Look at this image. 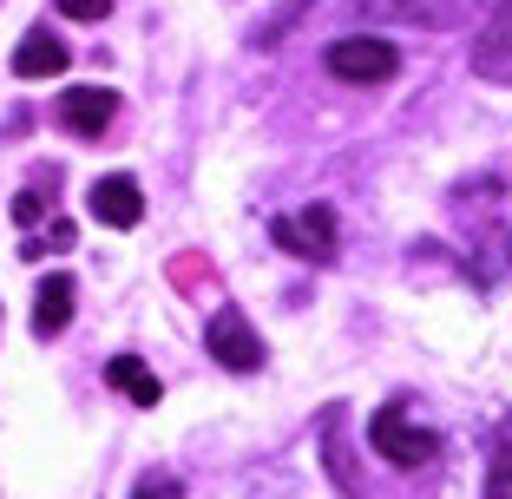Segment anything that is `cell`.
<instances>
[{"instance_id":"obj_1","label":"cell","mask_w":512,"mask_h":499,"mask_svg":"<svg viewBox=\"0 0 512 499\" xmlns=\"http://www.w3.org/2000/svg\"><path fill=\"white\" fill-rule=\"evenodd\" d=\"M368 447H375L388 467H427V460H440V434L427 421H414V414L401 408V401H388V408L368 421Z\"/></svg>"},{"instance_id":"obj_2","label":"cell","mask_w":512,"mask_h":499,"mask_svg":"<svg viewBox=\"0 0 512 499\" xmlns=\"http://www.w3.org/2000/svg\"><path fill=\"white\" fill-rule=\"evenodd\" d=\"M322 66L348 86H388L401 73V53H394V40H375V33H342L322 46Z\"/></svg>"},{"instance_id":"obj_3","label":"cell","mask_w":512,"mask_h":499,"mask_svg":"<svg viewBox=\"0 0 512 499\" xmlns=\"http://www.w3.org/2000/svg\"><path fill=\"white\" fill-rule=\"evenodd\" d=\"M270 237L302 263H335V250H342V217H335V204H309V211H296V217H276Z\"/></svg>"},{"instance_id":"obj_4","label":"cell","mask_w":512,"mask_h":499,"mask_svg":"<svg viewBox=\"0 0 512 499\" xmlns=\"http://www.w3.org/2000/svg\"><path fill=\"white\" fill-rule=\"evenodd\" d=\"M204 348H211V362L230 368V375H256V368H263V335H256L250 316H237V309H217V316L204 322Z\"/></svg>"},{"instance_id":"obj_5","label":"cell","mask_w":512,"mask_h":499,"mask_svg":"<svg viewBox=\"0 0 512 499\" xmlns=\"http://www.w3.org/2000/svg\"><path fill=\"white\" fill-rule=\"evenodd\" d=\"M53 119H60L73 138H99L112 119H119V92L112 86H73L60 106H53Z\"/></svg>"},{"instance_id":"obj_6","label":"cell","mask_w":512,"mask_h":499,"mask_svg":"<svg viewBox=\"0 0 512 499\" xmlns=\"http://www.w3.org/2000/svg\"><path fill=\"white\" fill-rule=\"evenodd\" d=\"M86 204H92V217H99L106 230H132L138 217H145V191H138L132 171H112V178H99Z\"/></svg>"},{"instance_id":"obj_7","label":"cell","mask_w":512,"mask_h":499,"mask_svg":"<svg viewBox=\"0 0 512 499\" xmlns=\"http://www.w3.org/2000/svg\"><path fill=\"white\" fill-rule=\"evenodd\" d=\"M73 309H79V283H73V270H53V276H40V289H33V335H40V342L66 335Z\"/></svg>"},{"instance_id":"obj_8","label":"cell","mask_w":512,"mask_h":499,"mask_svg":"<svg viewBox=\"0 0 512 499\" xmlns=\"http://www.w3.org/2000/svg\"><path fill=\"white\" fill-rule=\"evenodd\" d=\"M473 66H480V79L512 86V0H499L493 20L480 27V40H473Z\"/></svg>"},{"instance_id":"obj_9","label":"cell","mask_w":512,"mask_h":499,"mask_svg":"<svg viewBox=\"0 0 512 499\" xmlns=\"http://www.w3.org/2000/svg\"><path fill=\"white\" fill-rule=\"evenodd\" d=\"M66 66H73V53H66L60 33H46V27H27L14 46V73L20 79H60Z\"/></svg>"},{"instance_id":"obj_10","label":"cell","mask_w":512,"mask_h":499,"mask_svg":"<svg viewBox=\"0 0 512 499\" xmlns=\"http://www.w3.org/2000/svg\"><path fill=\"white\" fill-rule=\"evenodd\" d=\"M106 381L125 394V401H132V408H158V394H165V388H158V375H151L138 355H112V362H106Z\"/></svg>"},{"instance_id":"obj_11","label":"cell","mask_w":512,"mask_h":499,"mask_svg":"<svg viewBox=\"0 0 512 499\" xmlns=\"http://www.w3.org/2000/svg\"><path fill=\"white\" fill-rule=\"evenodd\" d=\"M486 499H512V427L493 434V467H486Z\"/></svg>"},{"instance_id":"obj_12","label":"cell","mask_w":512,"mask_h":499,"mask_svg":"<svg viewBox=\"0 0 512 499\" xmlns=\"http://www.w3.org/2000/svg\"><path fill=\"white\" fill-rule=\"evenodd\" d=\"M355 14H368V20H427V7L421 0H355Z\"/></svg>"},{"instance_id":"obj_13","label":"cell","mask_w":512,"mask_h":499,"mask_svg":"<svg viewBox=\"0 0 512 499\" xmlns=\"http://www.w3.org/2000/svg\"><path fill=\"white\" fill-rule=\"evenodd\" d=\"M66 20H106L112 14V0H53Z\"/></svg>"},{"instance_id":"obj_14","label":"cell","mask_w":512,"mask_h":499,"mask_svg":"<svg viewBox=\"0 0 512 499\" xmlns=\"http://www.w3.org/2000/svg\"><path fill=\"white\" fill-rule=\"evenodd\" d=\"M40 217H46V204H40L33 191H20V197H14V224H20V230H33Z\"/></svg>"},{"instance_id":"obj_15","label":"cell","mask_w":512,"mask_h":499,"mask_svg":"<svg viewBox=\"0 0 512 499\" xmlns=\"http://www.w3.org/2000/svg\"><path fill=\"white\" fill-rule=\"evenodd\" d=\"M132 499H178V480H138Z\"/></svg>"}]
</instances>
